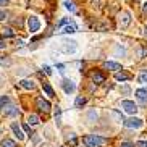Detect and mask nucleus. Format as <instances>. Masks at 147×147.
Returning a JSON list of instances; mask_svg holds the SVG:
<instances>
[{
	"instance_id": "obj_3",
	"label": "nucleus",
	"mask_w": 147,
	"mask_h": 147,
	"mask_svg": "<svg viewBox=\"0 0 147 147\" xmlns=\"http://www.w3.org/2000/svg\"><path fill=\"white\" fill-rule=\"evenodd\" d=\"M60 49H61V52H65V53H74L76 52V42L74 40H63L60 44Z\"/></svg>"
},
{
	"instance_id": "obj_4",
	"label": "nucleus",
	"mask_w": 147,
	"mask_h": 147,
	"mask_svg": "<svg viewBox=\"0 0 147 147\" xmlns=\"http://www.w3.org/2000/svg\"><path fill=\"white\" fill-rule=\"evenodd\" d=\"M121 108H125V112L131 113V115H134V113L138 112V105L134 104L133 100H123L121 102Z\"/></svg>"
},
{
	"instance_id": "obj_12",
	"label": "nucleus",
	"mask_w": 147,
	"mask_h": 147,
	"mask_svg": "<svg viewBox=\"0 0 147 147\" xmlns=\"http://www.w3.org/2000/svg\"><path fill=\"white\" fill-rule=\"evenodd\" d=\"M11 131L15 133V136H16V138L20 139V141H23V139H24V134H23L21 128L18 126V123H13V125H11Z\"/></svg>"
},
{
	"instance_id": "obj_23",
	"label": "nucleus",
	"mask_w": 147,
	"mask_h": 147,
	"mask_svg": "<svg viewBox=\"0 0 147 147\" xmlns=\"http://www.w3.org/2000/svg\"><path fill=\"white\" fill-rule=\"evenodd\" d=\"M3 36H5V37H13L15 32H13L11 28H5V29H3Z\"/></svg>"
},
{
	"instance_id": "obj_28",
	"label": "nucleus",
	"mask_w": 147,
	"mask_h": 147,
	"mask_svg": "<svg viewBox=\"0 0 147 147\" xmlns=\"http://www.w3.org/2000/svg\"><path fill=\"white\" fill-rule=\"evenodd\" d=\"M136 147H147V141H139V142H136Z\"/></svg>"
},
{
	"instance_id": "obj_34",
	"label": "nucleus",
	"mask_w": 147,
	"mask_h": 147,
	"mask_svg": "<svg viewBox=\"0 0 147 147\" xmlns=\"http://www.w3.org/2000/svg\"><path fill=\"white\" fill-rule=\"evenodd\" d=\"M5 5H8V0H0V7H5Z\"/></svg>"
},
{
	"instance_id": "obj_9",
	"label": "nucleus",
	"mask_w": 147,
	"mask_h": 147,
	"mask_svg": "<svg viewBox=\"0 0 147 147\" xmlns=\"http://www.w3.org/2000/svg\"><path fill=\"white\" fill-rule=\"evenodd\" d=\"M120 26L121 28H128L129 26V23H131V15L128 13V11H123V13L120 15Z\"/></svg>"
},
{
	"instance_id": "obj_7",
	"label": "nucleus",
	"mask_w": 147,
	"mask_h": 147,
	"mask_svg": "<svg viewBox=\"0 0 147 147\" xmlns=\"http://www.w3.org/2000/svg\"><path fill=\"white\" fill-rule=\"evenodd\" d=\"M2 112H3L5 117H15V115H18V107L8 102V104H7L3 108H2Z\"/></svg>"
},
{
	"instance_id": "obj_37",
	"label": "nucleus",
	"mask_w": 147,
	"mask_h": 147,
	"mask_svg": "<svg viewBox=\"0 0 147 147\" xmlns=\"http://www.w3.org/2000/svg\"><path fill=\"white\" fill-rule=\"evenodd\" d=\"M142 13H147V2L142 5Z\"/></svg>"
},
{
	"instance_id": "obj_33",
	"label": "nucleus",
	"mask_w": 147,
	"mask_h": 147,
	"mask_svg": "<svg viewBox=\"0 0 147 147\" xmlns=\"http://www.w3.org/2000/svg\"><path fill=\"white\" fill-rule=\"evenodd\" d=\"M57 68L60 69V73H63V71H65V69H63V68H65V65H61V63H58V65H57Z\"/></svg>"
},
{
	"instance_id": "obj_21",
	"label": "nucleus",
	"mask_w": 147,
	"mask_h": 147,
	"mask_svg": "<svg viewBox=\"0 0 147 147\" xmlns=\"http://www.w3.org/2000/svg\"><path fill=\"white\" fill-rule=\"evenodd\" d=\"M74 105H76V108H81L86 105V97H78L76 99V102H74Z\"/></svg>"
},
{
	"instance_id": "obj_29",
	"label": "nucleus",
	"mask_w": 147,
	"mask_h": 147,
	"mask_svg": "<svg viewBox=\"0 0 147 147\" xmlns=\"http://www.w3.org/2000/svg\"><path fill=\"white\" fill-rule=\"evenodd\" d=\"M139 55H141V58H144V57L147 55V49H142V50L139 52Z\"/></svg>"
},
{
	"instance_id": "obj_27",
	"label": "nucleus",
	"mask_w": 147,
	"mask_h": 147,
	"mask_svg": "<svg viewBox=\"0 0 147 147\" xmlns=\"http://www.w3.org/2000/svg\"><path fill=\"white\" fill-rule=\"evenodd\" d=\"M8 102H10V99H8V97H3V99H0V110H2V108H3L5 105L8 104Z\"/></svg>"
},
{
	"instance_id": "obj_10",
	"label": "nucleus",
	"mask_w": 147,
	"mask_h": 147,
	"mask_svg": "<svg viewBox=\"0 0 147 147\" xmlns=\"http://www.w3.org/2000/svg\"><path fill=\"white\" fill-rule=\"evenodd\" d=\"M61 86H63V91H65L66 94H71V92H74V89H76L74 82L71 81V79H63Z\"/></svg>"
},
{
	"instance_id": "obj_15",
	"label": "nucleus",
	"mask_w": 147,
	"mask_h": 147,
	"mask_svg": "<svg viewBox=\"0 0 147 147\" xmlns=\"http://www.w3.org/2000/svg\"><path fill=\"white\" fill-rule=\"evenodd\" d=\"M134 95H136L141 102H147V91L146 89H138V91L134 92Z\"/></svg>"
},
{
	"instance_id": "obj_2",
	"label": "nucleus",
	"mask_w": 147,
	"mask_h": 147,
	"mask_svg": "<svg viewBox=\"0 0 147 147\" xmlns=\"http://www.w3.org/2000/svg\"><path fill=\"white\" fill-rule=\"evenodd\" d=\"M60 26H65L63 29L60 31V32H63V34H73V32H76V31H78L76 24H74L73 21H68V20H63V21H60Z\"/></svg>"
},
{
	"instance_id": "obj_8",
	"label": "nucleus",
	"mask_w": 147,
	"mask_h": 147,
	"mask_svg": "<svg viewBox=\"0 0 147 147\" xmlns=\"http://www.w3.org/2000/svg\"><path fill=\"white\" fill-rule=\"evenodd\" d=\"M36 105H37V108H39L40 112H45V113L52 108L50 102H49V100H45V99H42V97H39V99L36 100Z\"/></svg>"
},
{
	"instance_id": "obj_39",
	"label": "nucleus",
	"mask_w": 147,
	"mask_h": 147,
	"mask_svg": "<svg viewBox=\"0 0 147 147\" xmlns=\"http://www.w3.org/2000/svg\"><path fill=\"white\" fill-rule=\"evenodd\" d=\"M0 49H5V44L2 42V40H0Z\"/></svg>"
},
{
	"instance_id": "obj_6",
	"label": "nucleus",
	"mask_w": 147,
	"mask_h": 147,
	"mask_svg": "<svg viewBox=\"0 0 147 147\" xmlns=\"http://www.w3.org/2000/svg\"><path fill=\"white\" fill-rule=\"evenodd\" d=\"M125 126L126 128H129V129H138V128H141L142 126V120L141 118H129V120L125 121Z\"/></svg>"
},
{
	"instance_id": "obj_38",
	"label": "nucleus",
	"mask_w": 147,
	"mask_h": 147,
	"mask_svg": "<svg viewBox=\"0 0 147 147\" xmlns=\"http://www.w3.org/2000/svg\"><path fill=\"white\" fill-rule=\"evenodd\" d=\"M2 20H5V11H2V10H0V21H2Z\"/></svg>"
},
{
	"instance_id": "obj_30",
	"label": "nucleus",
	"mask_w": 147,
	"mask_h": 147,
	"mask_svg": "<svg viewBox=\"0 0 147 147\" xmlns=\"http://www.w3.org/2000/svg\"><path fill=\"white\" fill-rule=\"evenodd\" d=\"M120 147H134V144H131V142H123Z\"/></svg>"
},
{
	"instance_id": "obj_16",
	"label": "nucleus",
	"mask_w": 147,
	"mask_h": 147,
	"mask_svg": "<svg viewBox=\"0 0 147 147\" xmlns=\"http://www.w3.org/2000/svg\"><path fill=\"white\" fill-rule=\"evenodd\" d=\"M39 117L37 115H34V113H31L29 117H28V125L29 126H36V125H39Z\"/></svg>"
},
{
	"instance_id": "obj_5",
	"label": "nucleus",
	"mask_w": 147,
	"mask_h": 147,
	"mask_svg": "<svg viewBox=\"0 0 147 147\" xmlns=\"http://www.w3.org/2000/svg\"><path fill=\"white\" fill-rule=\"evenodd\" d=\"M28 26H29L31 32H37L40 29V21L37 16H29L28 18Z\"/></svg>"
},
{
	"instance_id": "obj_1",
	"label": "nucleus",
	"mask_w": 147,
	"mask_h": 147,
	"mask_svg": "<svg viewBox=\"0 0 147 147\" xmlns=\"http://www.w3.org/2000/svg\"><path fill=\"white\" fill-rule=\"evenodd\" d=\"M82 142L86 144V147H102L107 144V139L100 138V136H95V134H91V136H84Z\"/></svg>"
},
{
	"instance_id": "obj_31",
	"label": "nucleus",
	"mask_w": 147,
	"mask_h": 147,
	"mask_svg": "<svg viewBox=\"0 0 147 147\" xmlns=\"http://www.w3.org/2000/svg\"><path fill=\"white\" fill-rule=\"evenodd\" d=\"M44 71L47 74H52V69H50V66H44Z\"/></svg>"
},
{
	"instance_id": "obj_25",
	"label": "nucleus",
	"mask_w": 147,
	"mask_h": 147,
	"mask_svg": "<svg viewBox=\"0 0 147 147\" xmlns=\"http://www.w3.org/2000/svg\"><path fill=\"white\" fill-rule=\"evenodd\" d=\"M0 65H2V66H10V65H11V60H10V58H3V57H0Z\"/></svg>"
},
{
	"instance_id": "obj_20",
	"label": "nucleus",
	"mask_w": 147,
	"mask_h": 147,
	"mask_svg": "<svg viewBox=\"0 0 147 147\" xmlns=\"http://www.w3.org/2000/svg\"><path fill=\"white\" fill-rule=\"evenodd\" d=\"M2 147H18V146H16L15 141H11V139H3V141H2Z\"/></svg>"
},
{
	"instance_id": "obj_35",
	"label": "nucleus",
	"mask_w": 147,
	"mask_h": 147,
	"mask_svg": "<svg viewBox=\"0 0 147 147\" xmlns=\"http://www.w3.org/2000/svg\"><path fill=\"white\" fill-rule=\"evenodd\" d=\"M23 129L26 131V133H29V129H31V128H29V125H23Z\"/></svg>"
},
{
	"instance_id": "obj_13",
	"label": "nucleus",
	"mask_w": 147,
	"mask_h": 147,
	"mask_svg": "<svg viewBox=\"0 0 147 147\" xmlns=\"http://www.w3.org/2000/svg\"><path fill=\"white\" fill-rule=\"evenodd\" d=\"M115 79H117V81H128V79H131V74L128 73V71H118V73L115 74Z\"/></svg>"
},
{
	"instance_id": "obj_17",
	"label": "nucleus",
	"mask_w": 147,
	"mask_h": 147,
	"mask_svg": "<svg viewBox=\"0 0 147 147\" xmlns=\"http://www.w3.org/2000/svg\"><path fill=\"white\" fill-rule=\"evenodd\" d=\"M105 68L112 69V71H118V69H121V66H120V63H117V61H107V63H105Z\"/></svg>"
},
{
	"instance_id": "obj_24",
	"label": "nucleus",
	"mask_w": 147,
	"mask_h": 147,
	"mask_svg": "<svg viewBox=\"0 0 147 147\" xmlns=\"http://www.w3.org/2000/svg\"><path fill=\"white\" fill-rule=\"evenodd\" d=\"M65 8L68 10V11H71V13H74V11H76V8H74L73 2H65Z\"/></svg>"
},
{
	"instance_id": "obj_42",
	"label": "nucleus",
	"mask_w": 147,
	"mask_h": 147,
	"mask_svg": "<svg viewBox=\"0 0 147 147\" xmlns=\"http://www.w3.org/2000/svg\"><path fill=\"white\" fill-rule=\"evenodd\" d=\"M0 134H2V131H0Z\"/></svg>"
},
{
	"instance_id": "obj_41",
	"label": "nucleus",
	"mask_w": 147,
	"mask_h": 147,
	"mask_svg": "<svg viewBox=\"0 0 147 147\" xmlns=\"http://www.w3.org/2000/svg\"><path fill=\"white\" fill-rule=\"evenodd\" d=\"M136 2H139V0H136Z\"/></svg>"
},
{
	"instance_id": "obj_26",
	"label": "nucleus",
	"mask_w": 147,
	"mask_h": 147,
	"mask_svg": "<svg viewBox=\"0 0 147 147\" xmlns=\"http://www.w3.org/2000/svg\"><path fill=\"white\" fill-rule=\"evenodd\" d=\"M138 81L141 82V84H146V82H147V73H142V74H139Z\"/></svg>"
},
{
	"instance_id": "obj_40",
	"label": "nucleus",
	"mask_w": 147,
	"mask_h": 147,
	"mask_svg": "<svg viewBox=\"0 0 147 147\" xmlns=\"http://www.w3.org/2000/svg\"><path fill=\"white\" fill-rule=\"evenodd\" d=\"M144 36H147V28H144Z\"/></svg>"
},
{
	"instance_id": "obj_18",
	"label": "nucleus",
	"mask_w": 147,
	"mask_h": 147,
	"mask_svg": "<svg viewBox=\"0 0 147 147\" xmlns=\"http://www.w3.org/2000/svg\"><path fill=\"white\" fill-rule=\"evenodd\" d=\"M86 117H87V121H89V123H94V121L99 118V113L95 112V110H89Z\"/></svg>"
},
{
	"instance_id": "obj_11",
	"label": "nucleus",
	"mask_w": 147,
	"mask_h": 147,
	"mask_svg": "<svg viewBox=\"0 0 147 147\" xmlns=\"http://www.w3.org/2000/svg\"><path fill=\"white\" fill-rule=\"evenodd\" d=\"M20 86L24 87V89H28V91H32V89L36 87V84H34L32 79H21V81H20Z\"/></svg>"
},
{
	"instance_id": "obj_32",
	"label": "nucleus",
	"mask_w": 147,
	"mask_h": 147,
	"mask_svg": "<svg viewBox=\"0 0 147 147\" xmlns=\"http://www.w3.org/2000/svg\"><path fill=\"white\" fill-rule=\"evenodd\" d=\"M92 5H94V7H97V8H99V7H100V0H92Z\"/></svg>"
},
{
	"instance_id": "obj_14",
	"label": "nucleus",
	"mask_w": 147,
	"mask_h": 147,
	"mask_svg": "<svg viewBox=\"0 0 147 147\" xmlns=\"http://www.w3.org/2000/svg\"><path fill=\"white\" fill-rule=\"evenodd\" d=\"M92 81H94L95 84H100V82L105 81V76L100 73V71H94V73H92Z\"/></svg>"
},
{
	"instance_id": "obj_36",
	"label": "nucleus",
	"mask_w": 147,
	"mask_h": 147,
	"mask_svg": "<svg viewBox=\"0 0 147 147\" xmlns=\"http://www.w3.org/2000/svg\"><path fill=\"white\" fill-rule=\"evenodd\" d=\"M117 52L121 53V55H125V49H120V47H118V49H117Z\"/></svg>"
},
{
	"instance_id": "obj_19",
	"label": "nucleus",
	"mask_w": 147,
	"mask_h": 147,
	"mask_svg": "<svg viewBox=\"0 0 147 147\" xmlns=\"http://www.w3.org/2000/svg\"><path fill=\"white\" fill-rule=\"evenodd\" d=\"M42 87H44V92H45V94L50 95V97H53V89H52V86H50L49 82H44Z\"/></svg>"
},
{
	"instance_id": "obj_22",
	"label": "nucleus",
	"mask_w": 147,
	"mask_h": 147,
	"mask_svg": "<svg viewBox=\"0 0 147 147\" xmlns=\"http://www.w3.org/2000/svg\"><path fill=\"white\" fill-rule=\"evenodd\" d=\"M55 120H57V125L60 126L61 125V110H60V107H57V110H55Z\"/></svg>"
}]
</instances>
